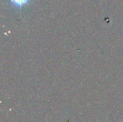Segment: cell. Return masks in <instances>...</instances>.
<instances>
[{"label": "cell", "instance_id": "obj_1", "mask_svg": "<svg viewBox=\"0 0 123 122\" xmlns=\"http://www.w3.org/2000/svg\"><path fill=\"white\" fill-rule=\"evenodd\" d=\"M33 0H9L12 8L21 12L25 6H29Z\"/></svg>", "mask_w": 123, "mask_h": 122}]
</instances>
